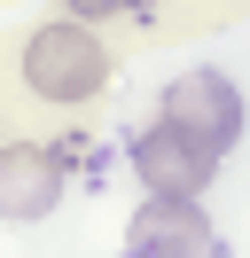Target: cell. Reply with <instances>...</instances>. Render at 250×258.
I'll return each mask as SVG.
<instances>
[{
  "mask_svg": "<svg viewBox=\"0 0 250 258\" xmlns=\"http://www.w3.org/2000/svg\"><path fill=\"white\" fill-rule=\"evenodd\" d=\"M133 258H203L211 250V219L196 211V196H149L125 227Z\"/></svg>",
  "mask_w": 250,
  "mask_h": 258,
  "instance_id": "3",
  "label": "cell"
},
{
  "mask_svg": "<svg viewBox=\"0 0 250 258\" xmlns=\"http://www.w3.org/2000/svg\"><path fill=\"white\" fill-rule=\"evenodd\" d=\"M24 79H31L39 102H94L109 86V55L78 24H39L31 47H24Z\"/></svg>",
  "mask_w": 250,
  "mask_h": 258,
  "instance_id": "1",
  "label": "cell"
},
{
  "mask_svg": "<svg viewBox=\"0 0 250 258\" xmlns=\"http://www.w3.org/2000/svg\"><path fill=\"white\" fill-rule=\"evenodd\" d=\"M71 16H125V8H141V0H62Z\"/></svg>",
  "mask_w": 250,
  "mask_h": 258,
  "instance_id": "6",
  "label": "cell"
},
{
  "mask_svg": "<svg viewBox=\"0 0 250 258\" xmlns=\"http://www.w3.org/2000/svg\"><path fill=\"white\" fill-rule=\"evenodd\" d=\"M164 117H180L188 133H203V141L227 157L234 133H242V94H234L219 71H188V79H172V86H164Z\"/></svg>",
  "mask_w": 250,
  "mask_h": 258,
  "instance_id": "4",
  "label": "cell"
},
{
  "mask_svg": "<svg viewBox=\"0 0 250 258\" xmlns=\"http://www.w3.org/2000/svg\"><path fill=\"white\" fill-rule=\"evenodd\" d=\"M62 204V157L55 149H0V219H47Z\"/></svg>",
  "mask_w": 250,
  "mask_h": 258,
  "instance_id": "5",
  "label": "cell"
},
{
  "mask_svg": "<svg viewBox=\"0 0 250 258\" xmlns=\"http://www.w3.org/2000/svg\"><path fill=\"white\" fill-rule=\"evenodd\" d=\"M133 172L149 196H203L219 172V149L203 141V133H188L180 117H156V125L133 133Z\"/></svg>",
  "mask_w": 250,
  "mask_h": 258,
  "instance_id": "2",
  "label": "cell"
}]
</instances>
